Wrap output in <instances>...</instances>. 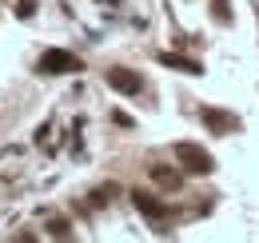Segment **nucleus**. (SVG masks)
I'll return each mask as SVG.
<instances>
[{
    "instance_id": "nucleus-11",
    "label": "nucleus",
    "mask_w": 259,
    "mask_h": 243,
    "mask_svg": "<svg viewBox=\"0 0 259 243\" xmlns=\"http://www.w3.org/2000/svg\"><path fill=\"white\" fill-rule=\"evenodd\" d=\"M32 12H36V4H32V0H20V4H16V16H24V20H28Z\"/></svg>"
},
{
    "instance_id": "nucleus-7",
    "label": "nucleus",
    "mask_w": 259,
    "mask_h": 243,
    "mask_svg": "<svg viewBox=\"0 0 259 243\" xmlns=\"http://www.w3.org/2000/svg\"><path fill=\"white\" fill-rule=\"evenodd\" d=\"M152 180L163 183V187H180V172H171V168H152Z\"/></svg>"
},
{
    "instance_id": "nucleus-4",
    "label": "nucleus",
    "mask_w": 259,
    "mask_h": 243,
    "mask_svg": "<svg viewBox=\"0 0 259 243\" xmlns=\"http://www.w3.org/2000/svg\"><path fill=\"white\" fill-rule=\"evenodd\" d=\"M199 120L207 124L215 136H231V132H239V116H231V112H220V108H203V112H199Z\"/></svg>"
},
{
    "instance_id": "nucleus-1",
    "label": "nucleus",
    "mask_w": 259,
    "mask_h": 243,
    "mask_svg": "<svg viewBox=\"0 0 259 243\" xmlns=\"http://www.w3.org/2000/svg\"><path fill=\"white\" fill-rule=\"evenodd\" d=\"M176 159H180V168L188 172V176H211V168H215V159L203 152L199 144H176Z\"/></svg>"
},
{
    "instance_id": "nucleus-6",
    "label": "nucleus",
    "mask_w": 259,
    "mask_h": 243,
    "mask_svg": "<svg viewBox=\"0 0 259 243\" xmlns=\"http://www.w3.org/2000/svg\"><path fill=\"white\" fill-rule=\"evenodd\" d=\"M160 64H163V68H176V72H188V76H203V64H199V60H188V56L160 52Z\"/></svg>"
},
{
    "instance_id": "nucleus-12",
    "label": "nucleus",
    "mask_w": 259,
    "mask_h": 243,
    "mask_svg": "<svg viewBox=\"0 0 259 243\" xmlns=\"http://www.w3.org/2000/svg\"><path fill=\"white\" fill-rule=\"evenodd\" d=\"M112 120L120 124V128H132V116H124V112H112Z\"/></svg>"
},
{
    "instance_id": "nucleus-2",
    "label": "nucleus",
    "mask_w": 259,
    "mask_h": 243,
    "mask_svg": "<svg viewBox=\"0 0 259 243\" xmlns=\"http://www.w3.org/2000/svg\"><path fill=\"white\" fill-rule=\"evenodd\" d=\"M84 64L76 60L72 52H64V48H48L44 56H40V72H48V76H68V72H80Z\"/></svg>"
},
{
    "instance_id": "nucleus-3",
    "label": "nucleus",
    "mask_w": 259,
    "mask_h": 243,
    "mask_svg": "<svg viewBox=\"0 0 259 243\" xmlns=\"http://www.w3.org/2000/svg\"><path fill=\"white\" fill-rule=\"evenodd\" d=\"M108 88L124 92V96H140L144 92V80H140V72H132V68H108Z\"/></svg>"
},
{
    "instance_id": "nucleus-8",
    "label": "nucleus",
    "mask_w": 259,
    "mask_h": 243,
    "mask_svg": "<svg viewBox=\"0 0 259 243\" xmlns=\"http://www.w3.org/2000/svg\"><path fill=\"white\" fill-rule=\"evenodd\" d=\"M211 16L220 20V24H231L235 16H231V8H227V0H211Z\"/></svg>"
},
{
    "instance_id": "nucleus-5",
    "label": "nucleus",
    "mask_w": 259,
    "mask_h": 243,
    "mask_svg": "<svg viewBox=\"0 0 259 243\" xmlns=\"http://www.w3.org/2000/svg\"><path fill=\"white\" fill-rule=\"evenodd\" d=\"M132 204L148 215V219H167V204H160V199L148 195V191H132Z\"/></svg>"
},
{
    "instance_id": "nucleus-10",
    "label": "nucleus",
    "mask_w": 259,
    "mask_h": 243,
    "mask_svg": "<svg viewBox=\"0 0 259 243\" xmlns=\"http://www.w3.org/2000/svg\"><path fill=\"white\" fill-rule=\"evenodd\" d=\"M112 195H116V187H96V191H92V208H104Z\"/></svg>"
},
{
    "instance_id": "nucleus-9",
    "label": "nucleus",
    "mask_w": 259,
    "mask_h": 243,
    "mask_svg": "<svg viewBox=\"0 0 259 243\" xmlns=\"http://www.w3.org/2000/svg\"><path fill=\"white\" fill-rule=\"evenodd\" d=\"M48 235H56V239H72V227H68V219H52V223H48Z\"/></svg>"
}]
</instances>
